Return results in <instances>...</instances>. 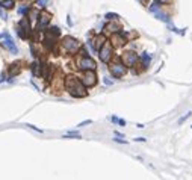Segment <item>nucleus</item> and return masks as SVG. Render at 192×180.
I'll return each mask as SVG.
<instances>
[{
  "label": "nucleus",
  "instance_id": "nucleus-17",
  "mask_svg": "<svg viewBox=\"0 0 192 180\" xmlns=\"http://www.w3.org/2000/svg\"><path fill=\"white\" fill-rule=\"evenodd\" d=\"M141 62H142V67L145 68V67H148L150 65V62H151V55L150 53H142L141 55Z\"/></svg>",
  "mask_w": 192,
  "mask_h": 180
},
{
  "label": "nucleus",
  "instance_id": "nucleus-27",
  "mask_svg": "<svg viewBox=\"0 0 192 180\" xmlns=\"http://www.w3.org/2000/svg\"><path fill=\"white\" fill-rule=\"evenodd\" d=\"M103 83L108 85V86H111V85H112V80H109V77H104V79H103Z\"/></svg>",
  "mask_w": 192,
  "mask_h": 180
},
{
  "label": "nucleus",
  "instance_id": "nucleus-12",
  "mask_svg": "<svg viewBox=\"0 0 192 180\" xmlns=\"http://www.w3.org/2000/svg\"><path fill=\"white\" fill-rule=\"evenodd\" d=\"M104 30L108 33H117V32H121V26L117 23V21H111L104 26Z\"/></svg>",
  "mask_w": 192,
  "mask_h": 180
},
{
  "label": "nucleus",
  "instance_id": "nucleus-23",
  "mask_svg": "<svg viewBox=\"0 0 192 180\" xmlns=\"http://www.w3.org/2000/svg\"><path fill=\"white\" fill-rule=\"evenodd\" d=\"M191 115H192V112H186V114H185V115H183V117H182L179 121H177V124H179V126H182V124H183V123H185V121H186V120H188Z\"/></svg>",
  "mask_w": 192,
  "mask_h": 180
},
{
  "label": "nucleus",
  "instance_id": "nucleus-18",
  "mask_svg": "<svg viewBox=\"0 0 192 180\" xmlns=\"http://www.w3.org/2000/svg\"><path fill=\"white\" fill-rule=\"evenodd\" d=\"M104 18H106V20H109V21H118L120 15H118V14H115V12H108V14L104 15Z\"/></svg>",
  "mask_w": 192,
  "mask_h": 180
},
{
  "label": "nucleus",
  "instance_id": "nucleus-15",
  "mask_svg": "<svg viewBox=\"0 0 192 180\" xmlns=\"http://www.w3.org/2000/svg\"><path fill=\"white\" fill-rule=\"evenodd\" d=\"M154 15H156V18L157 20H161V21H164V23H171V17L168 15V14H165V12H161V11H156L154 12Z\"/></svg>",
  "mask_w": 192,
  "mask_h": 180
},
{
  "label": "nucleus",
  "instance_id": "nucleus-22",
  "mask_svg": "<svg viewBox=\"0 0 192 180\" xmlns=\"http://www.w3.org/2000/svg\"><path fill=\"white\" fill-rule=\"evenodd\" d=\"M47 3H48V0H36V8L38 9H45Z\"/></svg>",
  "mask_w": 192,
  "mask_h": 180
},
{
  "label": "nucleus",
  "instance_id": "nucleus-24",
  "mask_svg": "<svg viewBox=\"0 0 192 180\" xmlns=\"http://www.w3.org/2000/svg\"><path fill=\"white\" fill-rule=\"evenodd\" d=\"M0 18L2 20H8V14H6V9H3V8H0Z\"/></svg>",
  "mask_w": 192,
  "mask_h": 180
},
{
  "label": "nucleus",
  "instance_id": "nucleus-11",
  "mask_svg": "<svg viewBox=\"0 0 192 180\" xmlns=\"http://www.w3.org/2000/svg\"><path fill=\"white\" fill-rule=\"evenodd\" d=\"M21 73V62H12V64H9V67H8V82H12L14 80V77L15 76H18Z\"/></svg>",
  "mask_w": 192,
  "mask_h": 180
},
{
  "label": "nucleus",
  "instance_id": "nucleus-14",
  "mask_svg": "<svg viewBox=\"0 0 192 180\" xmlns=\"http://www.w3.org/2000/svg\"><path fill=\"white\" fill-rule=\"evenodd\" d=\"M30 70L35 77H41V61H33L30 64Z\"/></svg>",
  "mask_w": 192,
  "mask_h": 180
},
{
  "label": "nucleus",
  "instance_id": "nucleus-19",
  "mask_svg": "<svg viewBox=\"0 0 192 180\" xmlns=\"http://www.w3.org/2000/svg\"><path fill=\"white\" fill-rule=\"evenodd\" d=\"M64 138H76V139H80V133L79 132H68L64 135Z\"/></svg>",
  "mask_w": 192,
  "mask_h": 180
},
{
  "label": "nucleus",
  "instance_id": "nucleus-34",
  "mask_svg": "<svg viewBox=\"0 0 192 180\" xmlns=\"http://www.w3.org/2000/svg\"><path fill=\"white\" fill-rule=\"evenodd\" d=\"M23 3H30V2H33V0H21Z\"/></svg>",
  "mask_w": 192,
  "mask_h": 180
},
{
  "label": "nucleus",
  "instance_id": "nucleus-30",
  "mask_svg": "<svg viewBox=\"0 0 192 180\" xmlns=\"http://www.w3.org/2000/svg\"><path fill=\"white\" fill-rule=\"evenodd\" d=\"M111 121H112V123H118V118H117V117H111Z\"/></svg>",
  "mask_w": 192,
  "mask_h": 180
},
{
  "label": "nucleus",
  "instance_id": "nucleus-31",
  "mask_svg": "<svg viewBox=\"0 0 192 180\" xmlns=\"http://www.w3.org/2000/svg\"><path fill=\"white\" fill-rule=\"evenodd\" d=\"M118 124H120V126H126V121H124V120H118Z\"/></svg>",
  "mask_w": 192,
  "mask_h": 180
},
{
  "label": "nucleus",
  "instance_id": "nucleus-1",
  "mask_svg": "<svg viewBox=\"0 0 192 180\" xmlns=\"http://www.w3.org/2000/svg\"><path fill=\"white\" fill-rule=\"evenodd\" d=\"M64 86L67 88V91L70 92L71 97H76V98H82V97H86L88 91L85 88V85L80 82V79L77 76H67L64 79Z\"/></svg>",
  "mask_w": 192,
  "mask_h": 180
},
{
  "label": "nucleus",
  "instance_id": "nucleus-26",
  "mask_svg": "<svg viewBox=\"0 0 192 180\" xmlns=\"http://www.w3.org/2000/svg\"><path fill=\"white\" fill-rule=\"evenodd\" d=\"M91 123H92L91 120H85V121H82V123H80L77 127H83V126H88V124H91Z\"/></svg>",
  "mask_w": 192,
  "mask_h": 180
},
{
  "label": "nucleus",
  "instance_id": "nucleus-25",
  "mask_svg": "<svg viewBox=\"0 0 192 180\" xmlns=\"http://www.w3.org/2000/svg\"><path fill=\"white\" fill-rule=\"evenodd\" d=\"M114 141H115V142H118V144H127V141H126V139H121L120 136H115V138H114Z\"/></svg>",
  "mask_w": 192,
  "mask_h": 180
},
{
  "label": "nucleus",
  "instance_id": "nucleus-5",
  "mask_svg": "<svg viewBox=\"0 0 192 180\" xmlns=\"http://www.w3.org/2000/svg\"><path fill=\"white\" fill-rule=\"evenodd\" d=\"M80 82L85 85V88H92L95 83H97V74H95V70H85L82 71V77H79Z\"/></svg>",
  "mask_w": 192,
  "mask_h": 180
},
{
  "label": "nucleus",
  "instance_id": "nucleus-35",
  "mask_svg": "<svg viewBox=\"0 0 192 180\" xmlns=\"http://www.w3.org/2000/svg\"><path fill=\"white\" fill-rule=\"evenodd\" d=\"M139 2H141V3H145V2H147V0H139Z\"/></svg>",
  "mask_w": 192,
  "mask_h": 180
},
{
  "label": "nucleus",
  "instance_id": "nucleus-8",
  "mask_svg": "<svg viewBox=\"0 0 192 180\" xmlns=\"http://www.w3.org/2000/svg\"><path fill=\"white\" fill-rule=\"evenodd\" d=\"M2 45L11 53V55H18V47L15 45L14 39L11 38V35L8 32H3L2 33Z\"/></svg>",
  "mask_w": 192,
  "mask_h": 180
},
{
  "label": "nucleus",
  "instance_id": "nucleus-13",
  "mask_svg": "<svg viewBox=\"0 0 192 180\" xmlns=\"http://www.w3.org/2000/svg\"><path fill=\"white\" fill-rule=\"evenodd\" d=\"M92 41V45H94V50L95 52H98V48L104 44V41H106V36L104 35H97L94 39H91Z\"/></svg>",
  "mask_w": 192,
  "mask_h": 180
},
{
  "label": "nucleus",
  "instance_id": "nucleus-29",
  "mask_svg": "<svg viewBox=\"0 0 192 180\" xmlns=\"http://www.w3.org/2000/svg\"><path fill=\"white\" fill-rule=\"evenodd\" d=\"M135 141H138V142H145V138H135Z\"/></svg>",
  "mask_w": 192,
  "mask_h": 180
},
{
  "label": "nucleus",
  "instance_id": "nucleus-28",
  "mask_svg": "<svg viewBox=\"0 0 192 180\" xmlns=\"http://www.w3.org/2000/svg\"><path fill=\"white\" fill-rule=\"evenodd\" d=\"M27 127H30V129H33V130H36V132H39V133H42V130L41 129H38V127H35V126H32V124H26Z\"/></svg>",
  "mask_w": 192,
  "mask_h": 180
},
{
  "label": "nucleus",
  "instance_id": "nucleus-33",
  "mask_svg": "<svg viewBox=\"0 0 192 180\" xmlns=\"http://www.w3.org/2000/svg\"><path fill=\"white\" fill-rule=\"evenodd\" d=\"M159 2H161V3H170L171 0H159Z\"/></svg>",
  "mask_w": 192,
  "mask_h": 180
},
{
  "label": "nucleus",
  "instance_id": "nucleus-3",
  "mask_svg": "<svg viewBox=\"0 0 192 180\" xmlns=\"http://www.w3.org/2000/svg\"><path fill=\"white\" fill-rule=\"evenodd\" d=\"M61 45H62V48H64L67 53H70V55H76V53L79 52V48L82 47V45H80V42H79L76 38L70 36V35L62 38Z\"/></svg>",
  "mask_w": 192,
  "mask_h": 180
},
{
  "label": "nucleus",
  "instance_id": "nucleus-7",
  "mask_svg": "<svg viewBox=\"0 0 192 180\" xmlns=\"http://www.w3.org/2000/svg\"><path fill=\"white\" fill-rule=\"evenodd\" d=\"M109 71H111V74H112L115 79H121V77L126 76L127 67H126L121 61H117V62H114V64L109 65Z\"/></svg>",
  "mask_w": 192,
  "mask_h": 180
},
{
  "label": "nucleus",
  "instance_id": "nucleus-16",
  "mask_svg": "<svg viewBox=\"0 0 192 180\" xmlns=\"http://www.w3.org/2000/svg\"><path fill=\"white\" fill-rule=\"evenodd\" d=\"M14 6H15V0H0V8H3L6 11L14 9Z\"/></svg>",
  "mask_w": 192,
  "mask_h": 180
},
{
  "label": "nucleus",
  "instance_id": "nucleus-20",
  "mask_svg": "<svg viewBox=\"0 0 192 180\" xmlns=\"http://www.w3.org/2000/svg\"><path fill=\"white\" fill-rule=\"evenodd\" d=\"M159 5H161V2H159V0H154V2L151 3V6H150L148 9H150L151 12H156V11H159V8H161Z\"/></svg>",
  "mask_w": 192,
  "mask_h": 180
},
{
  "label": "nucleus",
  "instance_id": "nucleus-9",
  "mask_svg": "<svg viewBox=\"0 0 192 180\" xmlns=\"http://www.w3.org/2000/svg\"><path fill=\"white\" fill-rule=\"evenodd\" d=\"M138 61H139V56H138L135 52H132V50L124 52V53H123V56H121V62H123L126 67H129V68L135 67Z\"/></svg>",
  "mask_w": 192,
  "mask_h": 180
},
{
  "label": "nucleus",
  "instance_id": "nucleus-32",
  "mask_svg": "<svg viewBox=\"0 0 192 180\" xmlns=\"http://www.w3.org/2000/svg\"><path fill=\"white\" fill-rule=\"evenodd\" d=\"M3 80H5V74H0V83H2Z\"/></svg>",
  "mask_w": 192,
  "mask_h": 180
},
{
  "label": "nucleus",
  "instance_id": "nucleus-10",
  "mask_svg": "<svg viewBox=\"0 0 192 180\" xmlns=\"http://www.w3.org/2000/svg\"><path fill=\"white\" fill-rule=\"evenodd\" d=\"M111 44H112L114 47H123V45H126V44H127L126 33H124V32H117V33H112Z\"/></svg>",
  "mask_w": 192,
  "mask_h": 180
},
{
  "label": "nucleus",
  "instance_id": "nucleus-4",
  "mask_svg": "<svg viewBox=\"0 0 192 180\" xmlns=\"http://www.w3.org/2000/svg\"><path fill=\"white\" fill-rule=\"evenodd\" d=\"M50 21H51V14L45 12L44 9H41L39 14H38V18H36V29L35 30L36 32H44L48 27Z\"/></svg>",
  "mask_w": 192,
  "mask_h": 180
},
{
  "label": "nucleus",
  "instance_id": "nucleus-6",
  "mask_svg": "<svg viewBox=\"0 0 192 180\" xmlns=\"http://www.w3.org/2000/svg\"><path fill=\"white\" fill-rule=\"evenodd\" d=\"M77 68L80 71H85V70H95L97 68V62L88 55V56H79L77 59Z\"/></svg>",
  "mask_w": 192,
  "mask_h": 180
},
{
  "label": "nucleus",
  "instance_id": "nucleus-21",
  "mask_svg": "<svg viewBox=\"0 0 192 180\" xmlns=\"http://www.w3.org/2000/svg\"><path fill=\"white\" fill-rule=\"evenodd\" d=\"M29 9H30V6H21V8H18V14L23 15V17H26L27 12H29Z\"/></svg>",
  "mask_w": 192,
  "mask_h": 180
},
{
  "label": "nucleus",
  "instance_id": "nucleus-2",
  "mask_svg": "<svg viewBox=\"0 0 192 180\" xmlns=\"http://www.w3.org/2000/svg\"><path fill=\"white\" fill-rule=\"evenodd\" d=\"M98 58L103 64H111L112 58H114V45L111 44V41H104V44L98 48Z\"/></svg>",
  "mask_w": 192,
  "mask_h": 180
}]
</instances>
